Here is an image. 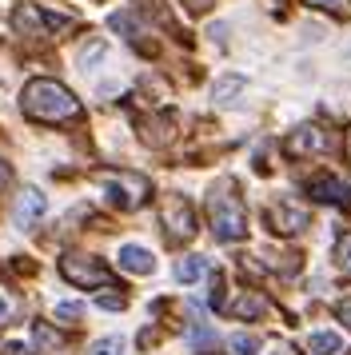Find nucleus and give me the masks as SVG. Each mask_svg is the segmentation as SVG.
Returning a JSON list of instances; mask_svg holds the SVG:
<instances>
[{"label":"nucleus","mask_w":351,"mask_h":355,"mask_svg":"<svg viewBox=\"0 0 351 355\" xmlns=\"http://www.w3.org/2000/svg\"><path fill=\"white\" fill-rule=\"evenodd\" d=\"M204 272H207V259L204 256H184L180 263H176V279H180V284H196Z\"/></svg>","instance_id":"f3484780"},{"label":"nucleus","mask_w":351,"mask_h":355,"mask_svg":"<svg viewBox=\"0 0 351 355\" xmlns=\"http://www.w3.org/2000/svg\"><path fill=\"white\" fill-rule=\"evenodd\" d=\"M80 315H84V304H76V300H64V304H56V320L72 323V320H80Z\"/></svg>","instance_id":"393cba45"},{"label":"nucleus","mask_w":351,"mask_h":355,"mask_svg":"<svg viewBox=\"0 0 351 355\" xmlns=\"http://www.w3.org/2000/svg\"><path fill=\"white\" fill-rule=\"evenodd\" d=\"M8 180H12V168L0 160V188H8Z\"/></svg>","instance_id":"c85d7f7f"},{"label":"nucleus","mask_w":351,"mask_h":355,"mask_svg":"<svg viewBox=\"0 0 351 355\" xmlns=\"http://www.w3.org/2000/svg\"><path fill=\"white\" fill-rule=\"evenodd\" d=\"M335 263H339L343 275H351V236H343V240L335 243Z\"/></svg>","instance_id":"5701e85b"},{"label":"nucleus","mask_w":351,"mask_h":355,"mask_svg":"<svg viewBox=\"0 0 351 355\" xmlns=\"http://www.w3.org/2000/svg\"><path fill=\"white\" fill-rule=\"evenodd\" d=\"M20 315V300L8 288H0V323H12Z\"/></svg>","instance_id":"412c9836"},{"label":"nucleus","mask_w":351,"mask_h":355,"mask_svg":"<svg viewBox=\"0 0 351 355\" xmlns=\"http://www.w3.org/2000/svg\"><path fill=\"white\" fill-rule=\"evenodd\" d=\"M116 259H120V268H124L128 275H152V272H156V259H152V252H148V248H140V243H124Z\"/></svg>","instance_id":"9b49d317"},{"label":"nucleus","mask_w":351,"mask_h":355,"mask_svg":"<svg viewBox=\"0 0 351 355\" xmlns=\"http://www.w3.org/2000/svg\"><path fill=\"white\" fill-rule=\"evenodd\" d=\"M72 20L68 17H56V12H44L36 4H16L12 12V28L20 36H52V33H64Z\"/></svg>","instance_id":"423d86ee"},{"label":"nucleus","mask_w":351,"mask_h":355,"mask_svg":"<svg viewBox=\"0 0 351 355\" xmlns=\"http://www.w3.org/2000/svg\"><path fill=\"white\" fill-rule=\"evenodd\" d=\"M228 352H232V355H255V352H259V336L236 331V336L228 339Z\"/></svg>","instance_id":"6ab92c4d"},{"label":"nucleus","mask_w":351,"mask_h":355,"mask_svg":"<svg viewBox=\"0 0 351 355\" xmlns=\"http://www.w3.org/2000/svg\"><path fill=\"white\" fill-rule=\"evenodd\" d=\"M307 196L319 200V204H348L351 188L343 184V180H335V176H311L307 180Z\"/></svg>","instance_id":"9d476101"},{"label":"nucleus","mask_w":351,"mask_h":355,"mask_svg":"<svg viewBox=\"0 0 351 355\" xmlns=\"http://www.w3.org/2000/svg\"><path fill=\"white\" fill-rule=\"evenodd\" d=\"M207 220H212V236L220 243H236L248 236V208L236 196L232 184H220L212 200H207Z\"/></svg>","instance_id":"f03ea898"},{"label":"nucleus","mask_w":351,"mask_h":355,"mask_svg":"<svg viewBox=\"0 0 351 355\" xmlns=\"http://www.w3.org/2000/svg\"><path fill=\"white\" fill-rule=\"evenodd\" d=\"M188 343H191V347H216V331H212V327H200V323H196V327L188 331Z\"/></svg>","instance_id":"4be33fe9"},{"label":"nucleus","mask_w":351,"mask_h":355,"mask_svg":"<svg viewBox=\"0 0 351 355\" xmlns=\"http://www.w3.org/2000/svg\"><path fill=\"white\" fill-rule=\"evenodd\" d=\"M284 152L291 160H303V156H319V152H332V136L319 128V124H300L284 140Z\"/></svg>","instance_id":"0eeeda50"},{"label":"nucleus","mask_w":351,"mask_h":355,"mask_svg":"<svg viewBox=\"0 0 351 355\" xmlns=\"http://www.w3.org/2000/svg\"><path fill=\"white\" fill-rule=\"evenodd\" d=\"M223 311H228V315H236V320H259V315L268 311V300H264L259 291H239Z\"/></svg>","instance_id":"f8f14e48"},{"label":"nucleus","mask_w":351,"mask_h":355,"mask_svg":"<svg viewBox=\"0 0 351 355\" xmlns=\"http://www.w3.org/2000/svg\"><path fill=\"white\" fill-rule=\"evenodd\" d=\"M140 128H144V140H148V144H168V140H172V136H176V124H172V116H160V120H144V124H140Z\"/></svg>","instance_id":"dca6fc26"},{"label":"nucleus","mask_w":351,"mask_h":355,"mask_svg":"<svg viewBox=\"0 0 351 355\" xmlns=\"http://www.w3.org/2000/svg\"><path fill=\"white\" fill-rule=\"evenodd\" d=\"M307 208H300V204H287V200H280V204H271L268 208V224L275 236H300L303 227H307Z\"/></svg>","instance_id":"6e6552de"},{"label":"nucleus","mask_w":351,"mask_h":355,"mask_svg":"<svg viewBox=\"0 0 351 355\" xmlns=\"http://www.w3.org/2000/svg\"><path fill=\"white\" fill-rule=\"evenodd\" d=\"M96 304L104 307V311H120V307H124V295H120V288H108V291L96 295Z\"/></svg>","instance_id":"b1692460"},{"label":"nucleus","mask_w":351,"mask_h":355,"mask_svg":"<svg viewBox=\"0 0 351 355\" xmlns=\"http://www.w3.org/2000/svg\"><path fill=\"white\" fill-rule=\"evenodd\" d=\"M44 208H48L44 192H40V188H24V192L16 196V204H12V224L16 227H32L40 216H44Z\"/></svg>","instance_id":"1a4fd4ad"},{"label":"nucleus","mask_w":351,"mask_h":355,"mask_svg":"<svg viewBox=\"0 0 351 355\" xmlns=\"http://www.w3.org/2000/svg\"><path fill=\"white\" fill-rule=\"evenodd\" d=\"M20 108L28 120H40V124H68V120H76L80 116V100L64 88L60 80H44V76H36V80L24 84V92H20Z\"/></svg>","instance_id":"f257e3e1"},{"label":"nucleus","mask_w":351,"mask_h":355,"mask_svg":"<svg viewBox=\"0 0 351 355\" xmlns=\"http://www.w3.org/2000/svg\"><path fill=\"white\" fill-rule=\"evenodd\" d=\"M32 339H36V347H40V352H60V347H64V336H60V331H52L48 323H32Z\"/></svg>","instance_id":"a211bd4d"},{"label":"nucleus","mask_w":351,"mask_h":355,"mask_svg":"<svg viewBox=\"0 0 351 355\" xmlns=\"http://www.w3.org/2000/svg\"><path fill=\"white\" fill-rule=\"evenodd\" d=\"M335 315H339V320H343V323L351 327V300H343V304H335Z\"/></svg>","instance_id":"cd10ccee"},{"label":"nucleus","mask_w":351,"mask_h":355,"mask_svg":"<svg viewBox=\"0 0 351 355\" xmlns=\"http://www.w3.org/2000/svg\"><path fill=\"white\" fill-rule=\"evenodd\" d=\"M112 28H116V33H124L128 40H132V44H136V49L140 52H156V44H148V40H144V24L136 17H132V12H112V20H108Z\"/></svg>","instance_id":"ddd939ff"},{"label":"nucleus","mask_w":351,"mask_h":355,"mask_svg":"<svg viewBox=\"0 0 351 355\" xmlns=\"http://www.w3.org/2000/svg\"><path fill=\"white\" fill-rule=\"evenodd\" d=\"M184 4H188L191 12H204V8H207V4H212V0H184Z\"/></svg>","instance_id":"c756f323"},{"label":"nucleus","mask_w":351,"mask_h":355,"mask_svg":"<svg viewBox=\"0 0 351 355\" xmlns=\"http://www.w3.org/2000/svg\"><path fill=\"white\" fill-rule=\"evenodd\" d=\"M243 76H239V72H228V76H220V80L212 84V100H216V104H232V100L239 96V92H243Z\"/></svg>","instance_id":"2eb2a0df"},{"label":"nucleus","mask_w":351,"mask_h":355,"mask_svg":"<svg viewBox=\"0 0 351 355\" xmlns=\"http://www.w3.org/2000/svg\"><path fill=\"white\" fill-rule=\"evenodd\" d=\"M104 52H108V49H104V40H96L92 49H84V52H80V64H84V68H92L96 60H104Z\"/></svg>","instance_id":"a878e982"},{"label":"nucleus","mask_w":351,"mask_h":355,"mask_svg":"<svg viewBox=\"0 0 351 355\" xmlns=\"http://www.w3.org/2000/svg\"><path fill=\"white\" fill-rule=\"evenodd\" d=\"M96 184L104 188V196H108L112 208H120V211L144 208V204H148V196H152V184H148V176H140V172H128V168L96 172Z\"/></svg>","instance_id":"7ed1b4c3"},{"label":"nucleus","mask_w":351,"mask_h":355,"mask_svg":"<svg viewBox=\"0 0 351 355\" xmlns=\"http://www.w3.org/2000/svg\"><path fill=\"white\" fill-rule=\"evenodd\" d=\"M339 352H343L339 331H311L307 336V355H339Z\"/></svg>","instance_id":"4468645a"},{"label":"nucleus","mask_w":351,"mask_h":355,"mask_svg":"<svg viewBox=\"0 0 351 355\" xmlns=\"http://www.w3.org/2000/svg\"><path fill=\"white\" fill-rule=\"evenodd\" d=\"M307 4H316L323 12H335V17H348V0H307Z\"/></svg>","instance_id":"bb28decb"},{"label":"nucleus","mask_w":351,"mask_h":355,"mask_svg":"<svg viewBox=\"0 0 351 355\" xmlns=\"http://www.w3.org/2000/svg\"><path fill=\"white\" fill-rule=\"evenodd\" d=\"M88 355H124V339H120V336L96 339L92 347H88Z\"/></svg>","instance_id":"aec40b11"},{"label":"nucleus","mask_w":351,"mask_h":355,"mask_svg":"<svg viewBox=\"0 0 351 355\" xmlns=\"http://www.w3.org/2000/svg\"><path fill=\"white\" fill-rule=\"evenodd\" d=\"M60 275L72 288H112L108 268L96 256H80V252H68V256L60 259Z\"/></svg>","instance_id":"20e7f679"},{"label":"nucleus","mask_w":351,"mask_h":355,"mask_svg":"<svg viewBox=\"0 0 351 355\" xmlns=\"http://www.w3.org/2000/svg\"><path fill=\"white\" fill-rule=\"evenodd\" d=\"M160 224L168 232L172 243H188L196 236V208H191L184 196H164L160 204Z\"/></svg>","instance_id":"39448f33"},{"label":"nucleus","mask_w":351,"mask_h":355,"mask_svg":"<svg viewBox=\"0 0 351 355\" xmlns=\"http://www.w3.org/2000/svg\"><path fill=\"white\" fill-rule=\"evenodd\" d=\"M271 355H291V352H287V347H275V352H271Z\"/></svg>","instance_id":"7c9ffc66"}]
</instances>
